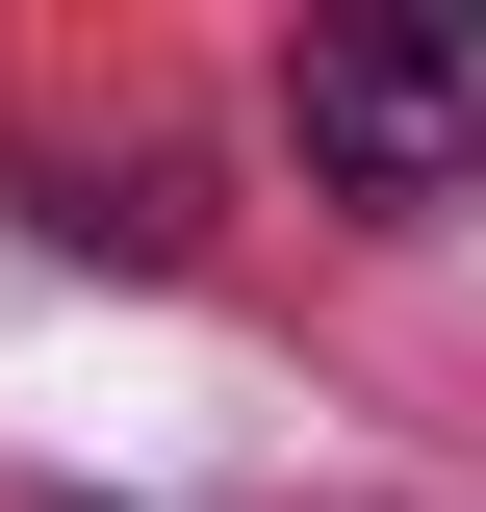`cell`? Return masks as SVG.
I'll use <instances>...</instances> for the list:
<instances>
[{
    "label": "cell",
    "mask_w": 486,
    "mask_h": 512,
    "mask_svg": "<svg viewBox=\"0 0 486 512\" xmlns=\"http://www.w3.org/2000/svg\"><path fill=\"white\" fill-rule=\"evenodd\" d=\"M282 154H307V205H359V231L486 205V26H435V0L307 26V52H282Z\"/></svg>",
    "instance_id": "cell-1"
},
{
    "label": "cell",
    "mask_w": 486,
    "mask_h": 512,
    "mask_svg": "<svg viewBox=\"0 0 486 512\" xmlns=\"http://www.w3.org/2000/svg\"><path fill=\"white\" fill-rule=\"evenodd\" d=\"M52 231L128 256V282H180V256H205V180H180V154H52Z\"/></svg>",
    "instance_id": "cell-2"
}]
</instances>
